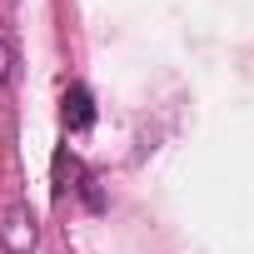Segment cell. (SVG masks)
<instances>
[{
	"instance_id": "3957f363",
	"label": "cell",
	"mask_w": 254,
	"mask_h": 254,
	"mask_svg": "<svg viewBox=\"0 0 254 254\" xmlns=\"http://www.w3.org/2000/svg\"><path fill=\"white\" fill-rule=\"evenodd\" d=\"M15 80V40L5 30V20H0V85H10Z\"/></svg>"
},
{
	"instance_id": "6da1fadb",
	"label": "cell",
	"mask_w": 254,
	"mask_h": 254,
	"mask_svg": "<svg viewBox=\"0 0 254 254\" xmlns=\"http://www.w3.org/2000/svg\"><path fill=\"white\" fill-rule=\"evenodd\" d=\"M0 244H5V254H30L35 249V219L25 204H5L0 209Z\"/></svg>"
},
{
	"instance_id": "7a4b0ae2",
	"label": "cell",
	"mask_w": 254,
	"mask_h": 254,
	"mask_svg": "<svg viewBox=\"0 0 254 254\" xmlns=\"http://www.w3.org/2000/svg\"><path fill=\"white\" fill-rule=\"evenodd\" d=\"M60 105H65V110H60L65 130H90V120H95V105H90V90H85V85H70Z\"/></svg>"
}]
</instances>
